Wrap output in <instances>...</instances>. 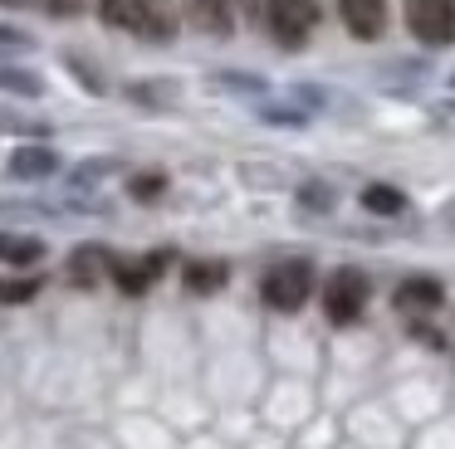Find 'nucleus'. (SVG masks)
<instances>
[{
  "mask_svg": "<svg viewBox=\"0 0 455 449\" xmlns=\"http://www.w3.org/2000/svg\"><path fill=\"white\" fill-rule=\"evenodd\" d=\"M308 293H314V264H304V259L275 264L265 273V283H259V298L275 312H299L308 303Z\"/></svg>",
  "mask_w": 455,
  "mask_h": 449,
  "instance_id": "f257e3e1",
  "label": "nucleus"
},
{
  "mask_svg": "<svg viewBox=\"0 0 455 449\" xmlns=\"http://www.w3.org/2000/svg\"><path fill=\"white\" fill-rule=\"evenodd\" d=\"M367 298H372V283H367V273H357V269H338L333 279L323 283V312H328V322H338V327H347V322L363 318Z\"/></svg>",
  "mask_w": 455,
  "mask_h": 449,
  "instance_id": "f03ea898",
  "label": "nucleus"
},
{
  "mask_svg": "<svg viewBox=\"0 0 455 449\" xmlns=\"http://www.w3.org/2000/svg\"><path fill=\"white\" fill-rule=\"evenodd\" d=\"M265 25L284 49L308 44V35L318 25V0H265Z\"/></svg>",
  "mask_w": 455,
  "mask_h": 449,
  "instance_id": "7ed1b4c3",
  "label": "nucleus"
},
{
  "mask_svg": "<svg viewBox=\"0 0 455 449\" xmlns=\"http://www.w3.org/2000/svg\"><path fill=\"white\" fill-rule=\"evenodd\" d=\"M406 25L421 44H455V0H406Z\"/></svg>",
  "mask_w": 455,
  "mask_h": 449,
  "instance_id": "20e7f679",
  "label": "nucleus"
},
{
  "mask_svg": "<svg viewBox=\"0 0 455 449\" xmlns=\"http://www.w3.org/2000/svg\"><path fill=\"white\" fill-rule=\"evenodd\" d=\"M99 20L108 29H132V35H172V25L162 20V10H152V0H99Z\"/></svg>",
  "mask_w": 455,
  "mask_h": 449,
  "instance_id": "39448f33",
  "label": "nucleus"
},
{
  "mask_svg": "<svg viewBox=\"0 0 455 449\" xmlns=\"http://www.w3.org/2000/svg\"><path fill=\"white\" fill-rule=\"evenodd\" d=\"M167 264H172V254H167V249L142 254V259H113V273H108V279L118 283L123 293H132V298H138V293H148L152 283L162 279V269H167Z\"/></svg>",
  "mask_w": 455,
  "mask_h": 449,
  "instance_id": "423d86ee",
  "label": "nucleus"
},
{
  "mask_svg": "<svg viewBox=\"0 0 455 449\" xmlns=\"http://www.w3.org/2000/svg\"><path fill=\"white\" fill-rule=\"evenodd\" d=\"M338 15H343V25L353 39H382L387 0H338Z\"/></svg>",
  "mask_w": 455,
  "mask_h": 449,
  "instance_id": "0eeeda50",
  "label": "nucleus"
},
{
  "mask_svg": "<svg viewBox=\"0 0 455 449\" xmlns=\"http://www.w3.org/2000/svg\"><path fill=\"white\" fill-rule=\"evenodd\" d=\"M396 312H411V318H426V312H435L445 303V288L441 279H426V273H416V279H406L402 288L392 293Z\"/></svg>",
  "mask_w": 455,
  "mask_h": 449,
  "instance_id": "6e6552de",
  "label": "nucleus"
},
{
  "mask_svg": "<svg viewBox=\"0 0 455 449\" xmlns=\"http://www.w3.org/2000/svg\"><path fill=\"white\" fill-rule=\"evenodd\" d=\"M113 273V254L103 249V244H79V249L69 254V283L74 288H93V283H103Z\"/></svg>",
  "mask_w": 455,
  "mask_h": 449,
  "instance_id": "1a4fd4ad",
  "label": "nucleus"
},
{
  "mask_svg": "<svg viewBox=\"0 0 455 449\" xmlns=\"http://www.w3.org/2000/svg\"><path fill=\"white\" fill-rule=\"evenodd\" d=\"M60 171V152L54 146H20L11 156V176L15 181H44V176Z\"/></svg>",
  "mask_w": 455,
  "mask_h": 449,
  "instance_id": "9d476101",
  "label": "nucleus"
},
{
  "mask_svg": "<svg viewBox=\"0 0 455 449\" xmlns=\"http://www.w3.org/2000/svg\"><path fill=\"white\" fill-rule=\"evenodd\" d=\"M181 283H187V293H216L230 283V264L226 259H191L181 269Z\"/></svg>",
  "mask_w": 455,
  "mask_h": 449,
  "instance_id": "9b49d317",
  "label": "nucleus"
},
{
  "mask_svg": "<svg viewBox=\"0 0 455 449\" xmlns=\"http://www.w3.org/2000/svg\"><path fill=\"white\" fill-rule=\"evenodd\" d=\"M44 259V240L35 234H11L0 230V264H15V269H30V264Z\"/></svg>",
  "mask_w": 455,
  "mask_h": 449,
  "instance_id": "f8f14e48",
  "label": "nucleus"
},
{
  "mask_svg": "<svg viewBox=\"0 0 455 449\" xmlns=\"http://www.w3.org/2000/svg\"><path fill=\"white\" fill-rule=\"evenodd\" d=\"M363 210H372V215H402L406 210V195L396 191V185L372 181V185H363Z\"/></svg>",
  "mask_w": 455,
  "mask_h": 449,
  "instance_id": "ddd939ff",
  "label": "nucleus"
},
{
  "mask_svg": "<svg viewBox=\"0 0 455 449\" xmlns=\"http://www.w3.org/2000/svg\"><path fill=\"white\" fill-rule=\"evenodd\" d=\"M191 20L211 35H226L235 20H230V0H191Z\"/></svg>",
  "mask_w": 455,
  "mask_h": 449,
  "instance_id": "4468645a",
  "label": "nucleus"
},
{
  "mask_svg": "<svg viewBox=\"0 0 455 449\" xmlns=\"http://www.w3.org/2000/svg\"><path fill=\"white\" fill-rule=\"evenodd\" d=\"M0 88H5V93H20V98H40L44 78L30 74V68H0Z\"/></svg>",
  "mask_w": 455,
  "mask_h": 449,
  "instance_id": "2eb2a0df",
  "label": "nucleus"
},
{
  "mask_svg": "<svg viewBox=\"0 0 455 449\" xmlns=\"http://www.w3.org/2000/svg\"><path fill=\"white\" fill-rule=\"evenodd\" d=\"M162 191H167V176H162V171H142V176H132V181H128L132 201H157Z\"/></svg>",
  "mask_w": 455,
  "mask_h": 449,
  "instance_id": "dca6fc26",
  "label": "nucleus"
},
{
  "mask_svg": "<svg viewBox=\"0 0 455 449\" xmlns=\"http://www.w3.org/2000/svg\"><path fill=\"white\" fill-rule=\"evenodd\" d=\"M40 288H44V283L35 279V273H30V279H0V303H30Z\"/></svg>",
  "mask_w": 455,
  "mask_h": 449,
  "instance_id": "f3484780",
  "label": "nucleus"
},
{
  "mask_svg": "<svg viewBox=\"0 0 455 449\" xmlns=\"http://www.w3.org/2000/svg\"><path fill=\"white\" fill-rule=\"evenodd\" d=\"M299 201L314 205V210H328V205H333V191H328V185H304V191H299Z\"/></svg>",
  "mask_w": 455,
  "mask_h": 449,
  "instance_id": "a211bd4d",
  "label": "nucleus"
},
{
  "mask_svg": "<svg viewBox=\"0 0 455 449\" xmlns=\"http://www.w3.org/2000/svg\"><path fill=\"white\" fill-rule=\"evenodd\" d=\"M25 44H30V35H25V29L0 25V49H25Z\"/></svg>",
  "mask_w": 455,
  "mask_h": 449,
  "instance_id": "6ab92c4d",
  "label": "nucleus"
},
{
  "mask_svg": "<svg viewBox=\"0 0 455 449\" xmlns=\"http://www.w3.org/2000/svg\"><path fill=\"white\" fill-rule=\"evenodd\" d=\"M44 5H50V15L69 20V15H79V10H84V0H44Z\"/></svg>",
  "mask_w": 455,
  "mask_h": 449,
  "instance_id": "aec40b11",
  "label": "nucleus"
},
{
  "mask_svg": "<svg viewBox=\"0 0 455 449\" xmlns=\"http://www.w3.org/2000/svg\"><path fill=\"white\" fill-rule=\"evenodd\" d=\"M0 5H5V10H20V5H30V0H0Z\"/></svg>",
  "mask_w": 455,
  "mask_h": 449,
  "instance_id": "412c9836",
  "label": "nucleus"
},
{
  "mask_svg": "<svg viewBox=\"0 0 455 449\" xmlns=\"http://www.w3.org/2000/svg\"><path fill=\"white\" fill-rule=\"evenodd\" d=\"M451 83H455V78H451Z\"/></svg>",
  "mask_w": 455,
  "mask_h": 449,
  "instance_id": "4be33fe9",
  "label": "nucleus"
}]
</instances>
